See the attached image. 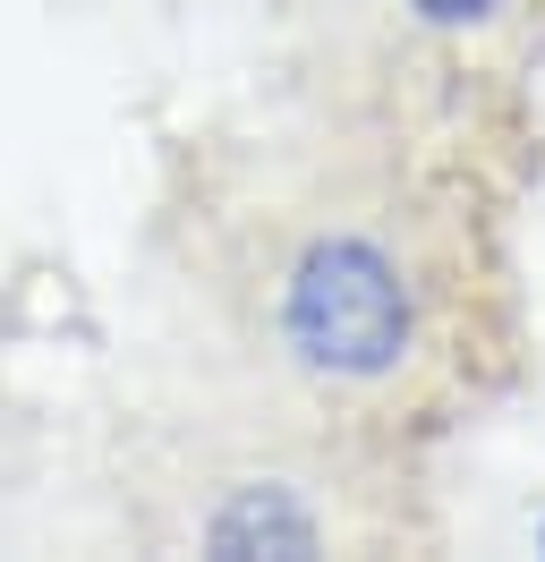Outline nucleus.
Returning a JSON list of instances; mask_svg holds the SVG:
<instances>
[{
	"label": "nucleus",
	"mask_w": 545,
	"mask_h": 562,
	"mask_svg": "<svg viewBox=\"0 0 545 562\" xmlns=\"http://www.w3.org/2000/svg\"><path fill=\"white\" fill-rule=\"evenodd\" d=\"M418 9H426V18H435V26H469V18H486V9H494V0H418Z\"/></svg>",
	"instance_id": "obj_3"
},
{
	"label": "nucleus",
	"mask_w": 545,
	"mask_h": 562,
	"mask_svg": "<svg viewBox=\"0 0 545 562\" xmlns=\"http://www.w3.org/2000/svg\"><path fill=\"white\" fill-rule=\"evenodd\" d=\"M213 554H315V520L290 486H238L213 528H204Z\"/></svg>",
	"instance_id": "obj_2"
},
{
	"label": "nucleus",
	"mask_w": 545,
	"mask_h": 562,
	"mask_svg": "<svg viewBox=\"0 0 545 562\" xmlns=\"http://www.w3.org/2000/svg\"><path fill=\"white\" fill-rule=\"evenodd\" d=\"M281 333L315 375H392L418 333V299L375 239H315L290 273Z\"/></svg>",
	"instance_id": "obj_1"
}]
</instances>
